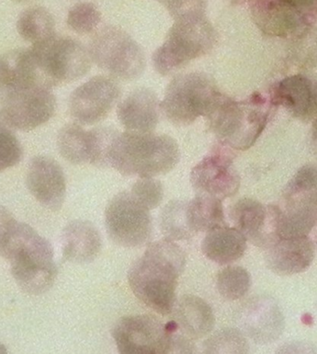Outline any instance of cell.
Here are the masks:
<instances>
[{
  "label": "cell",
  "mask_w": 317,
  "mask_h": 354,
  "mask_svg": "<svg viewBox=\"0 0 317 354\" xmlns=\"http://www.w3.org/2000/svg\"><path fill=\"white\" fill-rule=\"evenodd\" d=\"M184 266L183 250L172 240L151 243L129 269V286L135 297L151 310L170 315L174 309L176 289Z\"/></svg>",
  "instance_id": "6da1fadb"
},
{
  "label": "cell",
  "mask_w": 317,
  "mask_h": 354,
  "mask_svg": "<svg viewBox=\"0 0 317 354\" xmlns=\"http://www.w3.org/2000/svg\"><path fill=\"white\" fill-rule=\"evenodd\" d=\"M0 256L10 264L19 288L39 296L50 290L58 269L53 245L28 224L13 221L0 239Z\"/></svg>",
  "instance_id": "7a4b0ae2"
},
{
  "label": "cell",
  "mask_w": 317,
  "mask_h": 354,
  "mask_svg": "<svg viewBox=\"0 0 317 354\" xmlns=\"http://www.w3.org/2000/svg\"><path fill=\"white\" fill-rule=\"evenodd\" d=\"M180 156L178 143L167 135L126 131L114 140L108 164L124 176L154 178L172 171Z\"/></svg>",
  "instance_id": "3957f363"
},
{
  "label": "cell",
  "mask_w": 317,
  "mask_h": 354,
  "mask_svg": "<svg viewBox=\"0 0 317 354\" xmlns=\"http://www.w3.org/2000/svg\"><path fill=\"white\" fill-rule=\"evenodd\" d=\"M270 100L254 93L243 101L221 95L207 116L219 142L232 149H249L266 128L272 111Z\"/></svg>",
  "instance_id": "277c9868"
},
{
  "label": "cell",
  "mask_w": 317,
  "mask_h": 354,
  "mask_svg": "<svg viewBox=\"0 0 317 354\" xmlns=\"http://www.w3.org/2000/svg\"><path fill=\"white\" fill-rule=\"evenodd\" d=\"M216 40L215 28L206 15L179 19L152 56L154 69L161 75H172L210 53Z\"/></svg>",
  "instance_id": "5b68a950"
},
{
  "label": "cell",
  "mask_w": 317,
  "mask_h": 354,
  "mask_svg": "<svg viewBox=\"0 0 317 354\" xmlns=\"http://www.w3.org/2000/svg\"><path fill=\"white\" fill-rule=\"evenodd\" d=\"M27 50L40 80L51 88L80 80L91 68L88 48L70 37L54 34Z\"/></svg>",
  "instance_id": "8992f818"
},
{
  "label": "cell",
  "mask_w": 317,
  "mask_h": 354,
  "mask_svg": "<svg viewBox=\"0 0 317 354\" xmlns=\"http://www.w3.org/2000/svg\"><path fill=\"white\" fill-rule=\"evenodd\" d=\"M221 95L213 78L204 73L179 75L167 86L161 111L173 125L189 126L200 116L207 118Z\"/></svg>",
  "instance_id": "52a82bcc"
},
{
  "label": "cell",
  "mask_w": 317,
  "mask_h": 354,
  "mask_svg": "<svg viewBox=\"0 0 317 354\" xmlns=\"http://www.w3.org/2000/svg\"><path fill=\"white\" fill-rule=\"evenodd\" d=\"M92 63L115 80H137L145 72V53L139 43L123 29L108 26L100 29L89 42Z\"/></svg>",
  "instance_id": "ba28073f"
},
{
  "label": "cell",
  "mask_w": 317,
  "mask_h": 354,
  "mask_svg": "<svg viewBox=\"0 0 317 354\" xmlns=\"http://www.w3.org/2000/svg\"><path fill=\"white\" fill-rule=\"evenodd\" d=\"M105 227L110 239L124 248L142 247L150 239V210L131 192L116 194L105 209Z\"/></svg>",
  "instance_id": "9c48e42d"
},
{
  "label": "cell",
  "mask_w": 317,
  "mask_h": 354,
  "mask_svg": "<svg viewBox=\"0 0 317 354\" xmlns=\"http://www.w3.org/2000/svg\"><path fill=\"white\" fill-rule=\"evenodd\" d=\"M172 333L156 316L137 315L119 319L112 336L120 353L167 354Z\"/></svg>",
  "instance_id": "30bf717a"
},
{
  "label": "cell",
  "mask_w": 317,
  "mask_h": 354,
  "mask_svg": "<svg viewBox=\"0 0 317 354\" xmlns=\"http://www.w3.org/2000/svg\"><path fill=\"white\" fill-rule=\"evenodd\" d=\"M56 108V97L51 88L33 85L8 96L0 105V115L10 128L30 131L50 121Z\"/></svg>",
  "instance_id": "8fae6325"
},
{
  "label": "cell",
  "mask_w": 317,
  "mask_h": 354,
  "mask_svg": "<svg viewBox=\"0 0 317 354\" xmlns=\"http://www.w3.org/2000/svg\"><path fill=\"white\" fill-rule=\"evenodd\" d=\"M316 13L298 9L287 0H256L251 5L252 21L266 36L300 39L316 24Z\"/></svg>",
  "instance_id": "7c38bea8"
},
{
  "label": "cell",
  "mask_w": 317,
  "mask_h": 354,
  "mask_svg": "<svg viewBox=\"0 0 317 354\" xmlns=\"http://www.w3.org/2000/svg\"><path fill=\"white\" fill-rule=\"evenodd\" d=\"M120 96V86L115 78L96 75L78 86L70 95V115L81 125H95L107 118Z\"/></svg>",
  "instance_id": "4fadbf2b"
},
{
  "label": "cell",
  "mask_w": 317,
  "mask_h": 354,
  "mask_svg": "<svg viewBox=\"0 0 317 354\" xmlns=\"http://www.w3.org/2000/svg\"><path fill=\"white\" fill-rule=\"evenodd\" d=\"M221 142L210 155L203 158L190 174L197 194L223 200L235 196L240 188V176L234 166L233 155Z\"/></svg>",
  "instance_id": "5bb4252c"
},
{
  "label": "cell",
  "mask_w": 317,
  "mask_h": 354,
  "mask_svg": "<svg viewBox=\"0 0 317 354\" xmlns=\"http://www.w3.org/2000/svg\"><path fill=\"white\" fill-rule=\"evenodd\" d=\"M279 215L280 209L278 205H265L248 197L238 200L230 209V218L235 228L242 232L246 241L266 250L280 239Z\"/></svg>",
  "instance_id": "9a60e30c"
},
{
  "label": "cell",
  "mask_w": 317,
  "mask_h": 354,
  "mask_svg": "<svg viewBox=\"0 0 317 354\" xmlns=\"http://www.w3.org/2000/svg\"><path fill=\"white\" fill-rule=\"evenodd\" d=\"M27 188L46 209H62L66 196V180L58 162L48 156H36L30 161L26 174Z\"/></svg>",
  "instance_id": "2e32d148"
},
{
  "label": "cell",
  "mask_w": 317,
  "mask_h": 354,
  "mask_svg": "<svg viewBox=\"0 0 317 354\" xmlns=\"http://www.w3.org/2000/svg\"><path fill=\"white\" fill-rule=\"evenodd\" d=\"M270 102L273 106H283L303 122L316 120V86L305 75H291L279 81L271 90Z\"/></svg>",
  "instance_id": "e0dca14e"
},
{
  "label": "cell",
  "mask_w": 317,
  "mask_h": 354,
  "mask_svg": "<svg viewBox=\"0 0 317 354\" xmlns=\"http://www.w3.org/2000/svg\"><path fill=\"white\" fill-rule=\"evenodd\" d=\"M279 215L280 239L308 236L316 225V192H284Z\"/></svg>",
  "instance_id": "ac0fdd59"
},
{
  "label": "cell",
  "mask_w": 317,
  "mask_h": 354,
  "mask_svg": "<svg viewBox=\"0 0 317 354\" xmlns=\"http://www.w3.org/2000/svg\"><path fill=\"white\" fill-rule=\"evenodd\" d=\"M158 97L150 88H137L118 104V118L127 131L152 133L161 120Z\"/></svg>",
  "instance_id": "d6986e66"
},
{
  "label": "cell",
  "mask_w": 317,
  "mask_h": 354,
  "mask_svg": "<svg viewBox=\"0 0 317 354\" xmlns=\"http://www.w3.org/2000/svg\"><path fill=\"white\" fill-rule=\"evenodd\" d=\"M316 257V244L309 236L280 239L267 248L268 268L278 275L307 271Z\"/></svg>",
  "instance_id": "ffe728a7"
},
{
  "label": "cell",
  "mask_w": 317,
  "mask_h": 354,
  "mask_svg": "<svg viewBox=\"0 0 317 354\" xmlns=\"http://www.w3.org/2000/svg\"><path fill=\"white\" fill-rule=\"evenodd\" d=\"M33 85L46 86L40 80L27 48L0 55V104L15 91Z\"/></svg>",
  "instance_id": "44dd1931"
},
{
  "label": "cell",
  "mask_w": 317,
  "mask_h": 354,
  "mask_svg": "<svg viewBox=\"0 0 317 354\" xmlns=\"http://www.w3.org/2000/svg\"><path fill=\"white\" fill-rule=\"evenodd\" d=\"M62 254L74 263H88L94 261L102 248L99 230L91 223L75 221L64 228L62 234Z\"/></svg>",
  "instance_id": "7402d4cb"
},
{
  "label": "cell",
  "mask_w": 317,
  "mask_h": 354,
  "mask_svg": "<svg viewBox=\"0 0 317 354\" xmlns=\"http://www.w3.org/2000/svg\"><path fill=\"white\" fill-rule=\"evenodd\" d=\"M244 319L248 336L257 343H270L281 336L284 317L278 305L271 299H262L249 304Z\"/></svg>",
  "instance_id": "603a6c76"
},
{
  "label": "cell",
  "mask_w": 317,
  "mask_h": 354,
  "mask_svg": "<svg viewBox=\"0 0 317 354\" xmlns=\"http://www.w3.org/2000/svg\"><path fill=\"white\" fill-rule=\"evenodd\" d=\"M175 322L191 339H202L215 326V315L210 305L199 297L185 295L176 304Z\"/></svg>",
  "instance_id": "cb8c5ba5"
},
{
  "label": "cell",
  "mask_w": 317,
  "mask_h": 354,
  "mask_svg": "<svg viewBox=\"0 0 317 354\" xmlns=\"http://www.w3.org/2000/svg\"><path fill=\"white\" fill-rule=\"evenodd\" d=\"M202 252L210 261L224 265L242 258L246 250V239L235 227H217L208 232L201 244Z\"/></svg>",
  "instance_id": "d4e9b609"
},
{
  "label": "cell",
  "mask_w": 317,
  "mask_h": 354,
  "mask_svg": "<svg viewBox=\"0 0 317 354\" xmlns=\"http://www.w3.org/2000/svg\"><path fill=\"white\" fill-rule=\"evenodd\" d=\"M186 218L189 228L194 234L226 225L223 203L206 194H197L194 198L187 203Z\"/></svg>",
  "instance_id": "484cf974"
},
{
  "label": "cell",
  "mask_w": 317,
  "mask_h": 354,
  "mask_svg": "<svg viewBox=\"0 0 317 354\" xmlns=\"http://www.w3.org/2000/svg\"><path fill=\"white\" fill-rule=\"evenodd\" d=\"M17 31L24 40L36 44L55 34V20L45 8H29L19 16Z\"/></svg>",
  "instance_id": "4316f807"
},
{
  "label": "cell",
  "mask_w": 317,
  "mask_h": 354,
  "mask_svg": "<svg viewBox=\"0 0 317 354\" xmlns=\"http://www.w3.org/2000/svg\"><path fill=\"white\" fill-rule=\"evenodd\" d=\"M57 147L62 158L70 163H89V132L78 124H69L60 131Z\"/></svg>",
  "instance_id": "83f0119b"
},
{
  "label": "cell",
  "mask_w": 317,
  "mask_h": 354,
  "mask_svg": "<svg viewBox=\"0 0 317 354\" xmlns=\"http://www.w3.org/2000/svg\"><path fill=\"white\" fill-rule=\"evenodd\" d=\"M187 203L173 200L166 205L161 213V227L167 239L183 240L193 236L186 218Z\"/></svg>",
  "instance_id": "f1b7e54d"
},
{
  "label": "cell",
  "mask_w": 317,
  "mask_h": 354,
  "mask_svg": "<svg viewBox=\"0 0 317 354\" xmlns=\"http://www.w3.org/2000/svg\"><path fill=\"white\" fill-rule=\"evenodd\" d=\"M251 286V274L243 267H226L217 277V288L219 295L227 301L242 299L248 294Z\"/></svg>",
  "instance_id": "f546056e"
},
{
  "label": "cell",
  "mask_w": 317,
  "mask_h": 354,
  "mask_svg": "<svg viewBox=\"0 0 317 354\" xmlns=\"http://www.w3.org/2000/svg\"><path fill=\"white\" fill-rule=\"evenodd\" d=\"M203 348L205 353H246L249 346L237 329L224 328L208 337Z\"/></svg>",
  "instance_id": "4dcf8cb0"
},
{
  "label": "cell",
  "mask_w": 317,
  "mask_h": 354,
  "mask_svg": "<svg viewBox=\"0 0 317 354\" xmlns=\"http://www.w3.org/2000/svg\"><path fill=\"white\" fill-rule=\"evenodd\" d=\"M102 13L91 2H80L72 7L67 15L66 24L78 35L92 33L101 23Z\"/></svg>",
  "instance_id": "1f68e13d"
},
{
  "label": "cell",
  "mask_w": 317,
  "mask_h": 354,
  "mask_svg": "<svg viewBox=\"0 0 317 354\" xmlns=\"http://www.w3.org/2000/svg\"><path fill=\"white\" fill-rule=\"evenodd\" d=\"M89 132V164L99 167H109L108 156L111 146L119 132L111 127H97Z\"/></svg>",
  "instance_id": "d6a6232c"
},
{
  "label": "cell",
  "mask_w": 317,
  "mask_h": 354,
  "mask_svg": "<svg viewBox=\"0 0 317 354\" xmlns=\"http://www.w3.org/2000/svg\"><path fill=\"white\" fill-rule=\"evenodd\" d=\"M23 147L13 129L0 115V173L20 163Z\"/></svg>",
  "instance_id": "836d02e7"
},
{
  "label": "cell",
  "mask_w": 317,
  "mask_h": 354,
  "mask_svg": "<svg viewBox=\"0 0 317 354\" xmlns=\"http://www.w3.org/2000/svg\"><path fill=\"white\" fill-rule=\"evenodd\" d=\"M129 192L149 210L158 207L164 197L163 185L154 178H140Z\"/></svg>",
  "instance_id": "e575fe53"
},
{
  "label": "cell",
  "mask_w": 317,
  "mask_h": 354,
  "mask_svg": "<svg viewBox=\"0 0 317 354\" xmlns=\"http://www.w3.org/2000/svg\"><path fill=\"white\" fill-rule=\"evenodd\" d=\"M166 8L173 20L206 15L207 0H156Z\"/></svg>",
  "instance_id": "d590c367"
},
{
  "label": "cell",
  "mask_w": 317,
  "mask_h": 354,
  "mask_svg": "<svg viewBox=\"0 0 317 354\" xmlns=\"http://www.w3.org/2000/svg\"><path fill=\"white\" fill-rule=\"evenodd\" d=\"M317 175L314 165L307 164L298 170L284 191L316 192Z\"/></svg>",
  "instance_id": "8d00e7d4"
},
{
  "label": "cell",
  "mask_w": 317,
  "mask_h": 354,
  "mask_svg": "<svg viewBox=\"0 0 317 354\" xmlns=\"http://www.w3.org/2000/svg\"><path fill=\"white\" fill-rule=\"evenodd\" d=\"M15 221V218L10 214L9 210L0 205V239H1L2 235L4 234L8 227Z\"/></svg>",
  "instance_id": "74e56055"
},
{
  "label": "cell",
  "mask_w": 317,
  "mask_h": 354,
  "mask_svg": "<svg viewBox=\"0 0 317 354\" xmlns=\"http://www.w3.org/2000/svg\"><path fill=\"white\" fill-rule=\"evenodd\" d=\"M287 1L303 12L316 15V0H287Z\"/></svg>",
  "instance_id": "f35d334b"
},
{
  "label": "cell",
  "mask_w": 317,
  "mask_h": 354,
  "mask_svg": "<svg viewBox=\"0 0 317 354\" xmlns=\"http://www.w3.org/2000/svg\"><path fill=\"white\" fill-rule=\"evenodd\" d=\"M227 1H229L230 3H232V4H234V5H246V4H248L249 6H251V5L252 3H253V2H255L256 0H227Z\"/></svg>",
  "instance_id": "ab89813d"
},
{
  "label": "cell",
  "mask_w": 317,
  "mask_h": 354,
  "mask_svg": "<svg viewBox=\"0 0 317 354\" xmlns=\"http://www.w3.org/2000/svg\"><path fill=\"white\" fill-rule=\"evenodd\" d=\"M15 3H28V2L35 1V0H12Z\"/></svg>",
  "instance_id": "60d3db41"
}]
</instances>
